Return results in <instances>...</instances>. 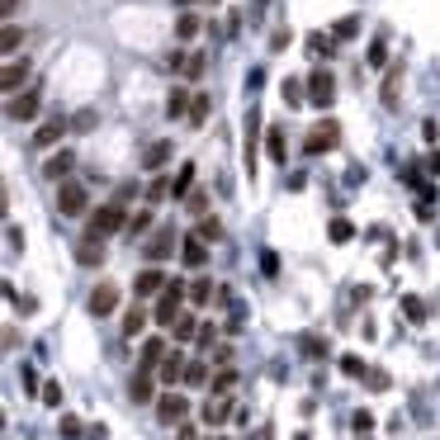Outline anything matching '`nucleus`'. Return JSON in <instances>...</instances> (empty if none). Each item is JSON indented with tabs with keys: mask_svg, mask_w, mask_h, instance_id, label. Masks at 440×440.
Returning a JSON list of instances; mask_svg holds the SVG:
<instances>
[{
	"mask_svg": "<svg viewBox=\"0 0 440 440\" xmlns=\"http://www.w3.org/2000/svg\"><path fill=\"white\" fill-rule=\"evenodd\" d=\"M426 171H431V175H440V152H426Z\"/></svg>",
	"mask_w": 440,
	"mask_h": 440,
	"instance_id": "5fc2aeb1",
	"label": "nucleus"
},
{
	"mask_svg": "<svg viewBox=\"0 0 440 440\" xmlns=\"http://www.w3.org/2000/svg\"><path fill=\"white\" fill-rule=\"evenodd\" d=\"M147 227H152V208H138V213H128V227H124V232L128 237H142Z\"/></svg>",
	"mask_w": 440,
	"mask_h": 440,
	"instance_id": "7c9ffc66",
	"label": "nucleus"
},
{
	"mask_svg": "<svg viewBox=\"0 0 440 440\" xmlns=\"http://www.w3.org/2000/svg\"><path fill=\"white\" fill-rule=\"evenodd\" d=\"M166 284H171V280L152 266V270H142L138 280H133V294H138V299H152V294H161V289H166Z\"/></svg>",
	"mask_w": 440,
	"mask_h": 440,
	"instance_id": "9d476101",
	"label": "nucleus"
},
{
	"mask_svg": "<svg viewBox=\"0 0 440 440\" xmlns=\"http://www.w3.org/2000/svg\"><path fill=\"white\" fill-rule=\"evenodd\" d=\"M166 194H171V180H152V185H147V204H161Z\"/></svg>",
	"mask_w": 440,
	"mask_h": 440,
	"instance_id": "a19ab883",
	"label": "nucleus"
},
{
	"mask_svg": "<svg viewBox=\"0 0 440 440\" xmlns=\"http://www.w3.org/2000/svg\"><path fill=\"white\" fill-rule=\"evenodd\" d=\"M355 33H360V19H355V15H346V19H336V24H331V38H336V43H350Z\"/></svg>",
	"mask_w": 440,
	"mask_h": 440,
	"instance_id": "bb28decb",
	"label": "nucleus"
},
{
	"mask_svg": "<svg viewBox=\"0 0 440 440\" xmlns=\"http://www.w3.org/2000/svg\"><path fill=\"white\" fill-rule=\"evenodd\" d=\"M336 147H341V124H336V119L313 124L308 138H303V152H308V157H322V152H336Z\"/></svg>",
	"mask_w": 440,
	"mask_h": 440,
	"instance_id": "f03ea898",
	"label": "nucleus"
},
{
	"mask_svg": "<svg viewBox=\"0 0 440 440\" xmlns=\"http://www.w3.org/2000/svg\"><path fill=\"white\" fill-rule=\"evenodd\" d=\"M0 47H5V57H15L19 47H24V29H19L15 19H5V29H0Z\"/></svg>",
	"mask_w": 440,
	"mask_h": 440,
	"instance_id": "412c9836",
	"label": "nucleus"
},
{
	"mask_svg": "<svg viewBox=\"0 0 440 440\" xmlns=\"http://www.w3.org/2000/svg\"><path fill=\"white\" fill-rule=\"evenodd\" d=\"M194 232L204 237V242H218V237H222V227H218V218H199V227H194Z\"/></svg>",
	"mask_w": 440,
	"mask_h": 440,
	"instance_id": "4c0bfd02",
	"label": "nucleus"
},
{
	"mask_svg": "<svg viewBox=\"0 0 440 440\" xmlns=\"http://www.w3.org/2000/svg\"><path fill=\"white\" fill-rule=\"evenodd\" d=\"M204 379H208V369H204V364H199V360H194V364H189V369H185V383H189V388H199Z\"/></svg>",
	"mask_w": 440,
	"mask_h": 440,
	"instance_id": "37998d69",
	"label": "nucleus"
},
{
	"mask_svg": "<svg viewBox=\"0 0 440 440\" xmlns=\"http://www.w3.org/2000/svg\"><path fill=\"white\" fill-rule=\"evenodd\" d=\"M166 161H171V142L161 138V142H152V147L142 152V171H161Z\"/></svg>",
	"mask_w": 440,
	"mask_h": 440,
	"instance_id": "dca6fc26",
	"label": "nucleus"
},
{
	"mask_svg": "<svg viewBox=\"0 0 440 440\" xmlns=\"http://www.w3.org/2000/svg\"><path fill=\"white\" fill-rule=\"evenodd\" d=\"M76 261L81 266H100V261H105V242H100V237H85L76 246Z\"/></svg>",
	"mask_w": 440,
	"mask_h": 440,
	"instance_id": "aec40b11",
	"label": "nucleus"
},
{
	"mask_svg": "<svg viewBox=\"0 0 440 440\" xmlns=\"http://www.w3.org/2000/svg\"><path fill=\"white\" fill-rule=\"evenodd\" d=\"M299 350L308 355V360H322V355H327V341H322V336H313V331H303V336H299Z\"/></svg>",
	"mask_w": 440,
	"mask_h": 440,
	"instance_id": "cd10ccee",
	"label": "nucleus"
},
{
	"mask_svg": "<svg viewBox=\"0 0 440 440\" xmlns=\"http://www.w3.org/2000/svg\"><path fill=\"white\" fill-rule=\"evenodd\" d=\"M180 256H185V266H189V270H199V266L208 261V242H204L199 232L185 237V242H180Z\"/></svg>",
	"mask_w": 440,
	"mask_h": 440,
	"instance_id": "ddd939ff",
	"label": "nucleus"
},
{
	"mask_svg": "<svg viewBox=\"0 0 440 440\" xmlns=\"http://www.w3.org/2000/svg\"><path fill=\"white\" fill-rule=\"evenodd\" d=\"M142 327H147V308H128L124 313V336H142Z\"/></svg>",
	"mask_w": 440,
	"mask_h": 440,
	"instance_id": "c756f323",
	"label": "nucleus"
},
{
	"mask_svg": "<svg viewBox=\"0 0 440 440\" xmlns=\"http://www.w3.org/2000/svg\"><path fill=\"white\" fill-rule=\"evenodd\" d=\"M185 204H189V213H204V208H208V194H204V189H189Z\"/></svg>",
	"mask_w": 440,
	"mask_h": 440,
	"instance_id": "c03bdc74",
	"label": "nucleus"
},
{
	"mask_svg": "<svg viewBox=\"0 0 440 440\" xmlns=\"http://www.w3.org/2000/svg\"><path fill=\"white\" fill-rule=\"evenodd\" d=\"M29 81V57H10L5 71H0V90L5 95H19V85Z\"/></svg>",
	"mask_w": 440,
	"mask_h": 440,
	"instance_id": "6e6552de",
	"label": "nucleus"
},
{
	"mask_svg": "<svg viewBox=\"0 0 440 440\" xmlns=\"http://www.w3.org/2000/svg\"><path fill=\"white\" fill-rule=\"evenodd\" d=\"M436 242H440V232H436Z\"/></svg>",
	"mask_w": 440,
	"mask_h": 440,
	"instance_id": "13d9d810",
	"label": "nucleus"
},
{
	"mask_svg": "<svg viewBox=\"0 0 440 440\" xmlns=\"http://www.w3.org/2000/svg\"><path fill=\"white\" fill-rule=\"evenodd\" d=\"M66 128H71V119H62V114H57V119H47V124L38 128V133H33V147L43 152V147H52V142H62Z\"/></svg>",
	"mask_w": 440,
	"mask_h": 440,
	"instance_id": "9b49d317",
	"label": "nucleus"
},
{
	"mask_svg": "<svg viewBox=\"0 0 440 440\" xmlns=\"http://www.w3.org/2000/svg\"><path fill=\"white\" fill-rule=\"evenodd\" d=\"M71 128H76V133H90V128H95V114H76V119H71Z\"/></svg>",
	"mask_w": 440,
	"mask_h": 440,
	"instance_id": "8fccbe9b",
	"label": "nucleus"
},
{
	"mask_svg": "<svg viewBox=\"0 0 440 440\" xmlns=\"http://www.w3.org/2000/svg\"><path fill=\"white\" fill-rule=\"evenodd\" d=\"M157 417H161L166 426L185 422V417H189V403H185V393H161V398H157Z\"/></svg>",
	"mask_w": 440,
	"mask_h": 440,
	"instance_id": "0eeeda50",
	"label": "nucleus"
},
{
	"mask_svg": "<svg viewBox=\"0 0 440 440\" xmlns=\"http://www.w3.org/2000/svg\"><path fill=\"white\" fill-rule=\"evenodd\" d=\"M57 208H62L66 218H81V213H90V189L76 185V180H62V185H57Z\"/></svg>",
	"mask_w": 440,
	"mask_h": 440,
	"instance_id": "20e7f679",
	"label": "nucleus"
},
{
	"mask_svg": "<svg viewBox=\"0 0 440 440\" xmlns=\"http://www.w3.org/2000/svg\"><path fill=\"white\" fill-rule=\"evenodd\" d=\"M308 100H313V109H331V100H336V76H331V71H308Z\"/></svg>",
	"mask_w": 440,
	"mask_h": 440,
	"instance_id": "39448f33",
	"label": "nucleus"
},
{
	"mask_svg": "<svg viewBox=\"0 0 440 440\" xmlns=\"http://www.w3.org/2000/svg\"><path fill=\"white\" fill-rule=\"evenodd\" d=\"M189 189H194V161H185L180 175L171 180V199H189Z\"/></svg>",
	"mask_w": 440,
	"mask_h": 440,
	"instance_id": "b1692460",
	"label": "nucleus"
},
{
	"mask_svg": "<svg viewBox=\"0 0 440 440\" xmlns=\"http://www.w3.org/2000/svg\"><path fill=\"white\" fill-rule=\"evenodd\" d=\"M24 5V0H0V10H5V19H15V10Z\"/></svg>",
	"mask_w": 440,
	"mask_h": 440,
	"instance_id": "6e6d98bb",
	"label": "nucleus"
},
{
	"mask_svg": "<svg viewBox=\"0 0 440 440\" xmlns=\"http://www.w3.org/2000/svg\"><path fill=\"white\" fill-rule=\"evenodd\" d=\"M5 242H10V251H19V246H24V232H19L15 222H10V227H5Z\"/></svg>",
	"mask_w": 440,
	"mask_h": 440,
	"instance_id": "de8ad7c7",
	"label": "nucleus"
},
{
	"mask_svg": "<svg viewBox=\"0 0 440 440\" xmlns=\"http://www.w3.org/2000/svg\"><path fill=\"white\" fill-rule=\"evenodd\" d=\"M114 308H119V289H114V284H95V289H90V313L95 317H109Z\"/></svg>",
	"mask_w": 440,
	"mask_h": 440,
	"instance_id": "1a4fd4ad",
	"label": "nucleus"
},
{
	"mask_svg": "<svg viewBox=\"0 0 440 440\" xmlns=\"http://www.w3.org/2000/svg\"><path fill=\"white\" fill-rule=\"evenodd\" d=\"M175 341H189V336H199V322H194V317H189V313H180V317H175Z\"/></svg>",
	"mask_w": 440,
	"mask_h": 440,
	"instance_id": "473e14b6",
	"label": "nucleus"
},
{
	"mask_svg": "<svg viewBox=\"0 0 440 440\" xmlns=\"http://www.w3.org/2000/svg\"><path fill=\"white\" fill-rule=\"evenodd\" d=\"M5 119H15V124H29V119H38V90L10 95V100H5Z\"/></svg>",
	"mask_w": 440,
	"mask_h": 440,
	"instance_id": "423d86ee",
	"label": "nucleus"
},
{
	"mask_svg": "<svg viewBox=\"0 0 440 440\" xmlns=\"http://www.w3.org/2000/svg\"><path fill=\"white\" fill-rule=\"evenodd\" d=\"M175 38H180V43H189V38H199V15H189V10H185V15L175 19Z\"/></svg>",
	"mask_w": 440,
	"mask_h": 440,
	"instance_id": "c85d7f7f",
	"label": "nucleus"
},
{
	"mask_svg": "<svg viewBox=\"0 0 440 440\" xmlns=\"http://www.w3.org/2000/svg\"><path fill=\"white\" fill-rule=\"evenodd\" d=\"M280 90H284V105L294 109V105H303V95H308V85H303V81H284Z\"/></svg>",
	"mask_w": 440,
	"mask_h": 440,
	"instance_id": "72a5a7b5",
	"label": "nucleus"
},
{
	"mask_svg": "<svg viewBox=\"0 0 440 440\" xmlns=\"http://www.w3.org/2000/svg\"><path fill=\"white\" fill-rule=\"evenodd\" d=\"M128 204H119V199H114V204H100L90 213V222H85V237H100V242H105V237H114L119 232V227H128V213H124Z\"/></svg>",
	"mask_w": 440,
	"mask_h": 440,
	"instance_id": "f257e3e1",
	"label": "nucleus"
},
{
	"mask_svg": "<svg viewBox=\"0 0 440 440\" xmlns=\"http://www.w3.org/2000/svg\"><path fill=\"white\" fill-rule=\"evenodd\" d=\"M256 5H266V0H256Z\"/></svg>",
	"mask_w": 440,
	"mask_h": 440,
	"instance_id": "4d7b16f0",
	"label": "nucleus"
},
{
	"mask_svg": "<svg viewBox=\"0 0 440 440\" xmlns=\"http://www.w3.org/2000/svg\"><path fill=\"white\" fill-rule=\"evenodd\" d=\"M208 299H213V284H208V280L189 284V303H208Z\"/></svg>",
	"mask_w": 440,
	"mask_h": 440,
	"instance_id": "f704fd0d",
	"label": "nucleus"
},
{
	"mask_svg": "<svg viewBox=\"0 0 440 440\" xmlns=\"http://www.w3.org/2000/svg\"><path fill=\"white\" fill-rule=\"evenodd\" d=\"M185 355L180 350H166V360H161V383H175V379H185Z\"/></svg>",
	"mask_w": 440,
	"mask_h": 440,
	"instance_id": "a211bd4d",
	"label": "nucleus"
},
{
	"mask_svg": "<svg viewBox=\"0 0 440 440\" xmlns=\"http://www.w3.org/2000/svg\"><path fill=\"white\" fill-rule=\"evenodd\" d=\"M128 398H133V403H152V398H157V383H152V369H138V374L128 379Z\"/></svg>",
	"mask_w": 440,
	"mask_h": 440,
	"instance_id": "f8f14e48",
	"label": "nucleus"
},
{
	"mask_svg": "<svg viewBox=\"0 0 440 440\" xmlns=\"http://www.w3.org/2000/svg\"><path fill=\"white\" fill-rule=\"evenodd\" d=\"M327 237L336 242V246H346L350 237H355V227H350V218H331V227H327Z\"/></svg>",
	"mask_w": 440,
	"mask_h": 440,
	"instance_id": "2f4dec72",
	"label": "nucleus"
},
{
	"mask_svg": "<svg viewBox=\"0 0 440 440\" xmlns=\"http://www.w3.org/2000/svg\"><path fill=\"white\" fill-rule=\"evenodd\" d=\"M71 166H76V152H52V157L43 161V175H47V180H62Z\"/></svg>",
	"mask_w": 440,
	"mask_h": 440,
	"instance_id": "2eb2a0df",
	"label": "nucleus"
},
{
	"mask_svg": "<svg viewBox=\"0 0 440 440\" xmlns=\"http://www.w3.org/2000/svg\"><path fill=\"white\" fill-rule=\"evenodd\" d=\"M256 133H261V109H251V119H246V171L256 175Z\"/></svg>",
	"mask_w": 440,
	"mask_h": 440,
	"instance_id": "5701e85b",
	"label": "nucleus"
},
{
	"mask_svg": "<svg viewBox=\"0 0 440 440\" xmlns=\"http://www.w3.org/2000/svg\"><path fill=\"white\" fill-rule=\"evenodd\" d=\"M261 270H266V275H280V256L266 251V256H261Z\"/></svg>",
	"mask_w": 440,
	"mask_h": 440,
	"instance_id": "09e8293b",
	"label": "nucleus"
},
{
	"mask_svg": "<svg viewBox=\"0 0 440 440\" xmlns=\"http://www.w3.org/2000/svg\"><path fill=\"white\" fill-rule=\"evenodd\" d=\"M383 62H388V43L374 38V43H369V66H383Z\"/></svg>",
	"mask_w": 440,
	"mask_h": 440,
	"instance_id": "79ce46f5",
	"label": "nucleus"
},
{
	"mask_svg": "<svg viewBox=\"0 0 440 440\" xmlns=\"http://www.w3.org/2000/svg\"><path fill=\"white\" fill-rule=\"evenodd\" d=\"M369 426H374V417H369V412L360 408V412H355V431H360V436H364V431H369Z\"/></svg>",
	"mask_w": 440,
	"mask_h": 440,
	"instance_id": "603ef678",
	"label": "nucleus"
},
{
	"mask_svg": "<svg viewBox=\"0 0 440 440\" xmlns=\"http://www.w3.org/2000/svg\"><path fill=\"white\" fill-rule=\"evenodd\" d=\"M403 313H408V322H422L426 308H422V299H417V294H408V299H403Z\"/></svg>",
	"mask_w": 440,
	"mask_h": 440,
	"instance_id": "58836bf2",
	"label": "nucleus"
},
{
	"mask_svg": "<svg viewBox=\"0 0 440 440\" xmlns=\"http://www.w3.org/2000/svg\"><path fill=\"white\" fill-rule=\"evenodd\" d=\"M189 105H194V100H189L185 90H171V95H166V114H171V119H189Z\"/></svg>",
	"mask_w": 440,
	"mask_h": 440,
	"instance_id": "a878e982",
	"label": "nucleus"
},
{
	"mask_svg": "<svg viewBox=\"0 0 440 440\" xmlns=\"http://www.w3.org/2000/svg\"><path fill=\"white\" fill-rule=\"evenodd\" d=\"M369 383H374L379 393H383V388H388V374H383V369H369Z\"/></svg>",
	"mask_w": 440,
	"mask_h": 440,
	"instance_id": "864d4df0",
	"label": "nucleus"
},
{
	"mask_svg": "<svg viewBox=\"0 0 440 440\" xmlns=\"http://www.w3.org/2000/svg\"><path fill=\"white\" fill-rule=\"evenodd\" d=\"M208 109H213V105H208L204 95H194V105H189V124H204V119H208Z\"/></svg>",
	"mask_w": 440,
	"mask_h": 440,
	"instance_id": "e433bc0d",
	"label": "nucleus"
},
{
	"mask_svg": "<svg viewBox=\"0 0 440 440\" xmlns=\"http://www.w3.org/2000/svg\"><path fill=\"white\" fill-rule=\"evenodd\" d=\"M175 251V227H161L152 242H147V261H166Z\"/></svg>",
	"mask_w": 440,
	"mask_h": 440,
	"instance_id": "4468645a",
	"label": "nucleus"
},
{
	"mask_svg": "<svg viewBox=\"0 0 440 440\" xmlns=\"http://www.w3.org/2000/svg\"><path fill=\"white\" fill-rule=\"evenodd\" d=\"M398 95H403V66L383 76V109H398Z\"/></svg>",
	"mask_w": 440,
	"mask_h": 440,
	"instance_id": "4be33fe9",
	"label": "nucleus"
},
{
	"mask_svg": "<svg viewBox=\"0 0 440 440\" xmlns=\"http://www.w3.org/2000/svg\"><path fill=\"white\" fill-rule=\"evenodd\" d=\"M204 66H208V57H204V52H194L189 66H185V76H204Z\"/></svg>",
	"mask_w": 440,
	"mask_h": 440,
	"instance_id": "a18cd8bd",
	"label": "nucleus"
},
{
	"mask_svg": "<svg viewBox=\"0 0 440 440\" xmlns=\"http://www.w3.org/2000/svg\"><path fill=\"white\" fill-rule=\"evenodd\" d=\"M232 383H237V369H222V374L213 379V393H218V398H227V393H232Z\"/></svg>",
	"mask_w": 440,
	"mask_h": 440,
	"instance_id": "c9c22d12",
	"label": "nucleus"
},
{
	"mask_svg": "<svg viewBox=\"0 0 440 440\" xmlns=\"http://www.w3.org/2000/svg\"><path fill=\"white\" fill-rule=\"evenodd\" d=\"M199 417H204L208 426H222L227 417H232V408H227V398H218V393H213V398L204 403V412H199Z\"/></svg>",
	"mask_w": 440,
	"mask_h": 440,
	"instance_id": "6ab92c4d",
	"label": "nucleus"
},
{
	"mask_svg": "<svg viewBox=\"0 0 440 440\" xmlns=\"http://www.w3.org/2000/svg\"><path fill=\"white\" fill-rule=\"evenodd\" d=\"M43 403L47 408H57V403H62V383H43Z\"/></svg>",
	"mask_w": 440,
	"mask_h": 440,
	"instance_id": "49530a36",
	"label": "nucleus"
},
{
	"mask_svg": "<svg viewBox=\"0 0 440 440\" xmlns=\"http://www.w3.org/2000/svg\"><path fill=\"white\" fill-rule=\"evenodd\" d=\"M189 299V289L180 280H171L166 289H161V299H157V308H152V317H157L161 327H175V317H180V303Z\"/></svg>",
	"mask_w": 440,
	"mask_h": 440,
	"instance_id": "7ed1b4c3",
	"label": "nucleus"
},
{
	"mask_svg": "<svg viewBox=\"0 0 440 440\" xmlns=\"http://www.w3.org/2000/svg\"><path fill=\"white\" fill-rule=\"evenodd\" d=\"M341 369H346L350 379H364V374H369V369H364V360H360V355H341Z\"/></svg>",
	"mask_w": 440,
	"mask_h": 440,
	"instance_id": "ea45409f",
	"label": "nucleus"
},
{
	"mask_svg": "<svg viewBox=\"0 0 440 440\" xmlns=\"http://www.w3.org/2000/svg\"><path fill=\"white\" fill-rule=\"evenodd\" d=\"M266 152L275 161H289V147H284V128L280 124H270V133H266Z\"/></svg>",
	"mask_w": 440,
	"mask_h": 440,
	"instance_id": "393cba45",
	"label": "nucleus"
},
{
	"mask_svg": "<svg viewBox=\"0 0 440 440\" xmlns=\"http://www.w3.org/2000/svg\"><path fill=\"white\" fill-rule=\"evenodd\" d=\"M284 47H289V29H280L275 38H270V52H284Z\"/></svg>",
	"mask_w": 440,
	"mask_h": 440,
	"instance_id": "3c124183",
	"label": "nucleus"
},
{
	"mask_svg": "<svg viewBox=\"0 0 440 440\" xmlns=\"http://www.w3.org/2000/svg\"><path fill=\"white\" fill-rule=\"evenodd\" d=\"M166 341L161 336H152V341H142V369H161V360H166Z\"/></svg>",
	"mask_w": 440,
	"mask_h": 440,
	"instance_id": "f3484780",
	"label": "nucleus"
}]
</instances>
